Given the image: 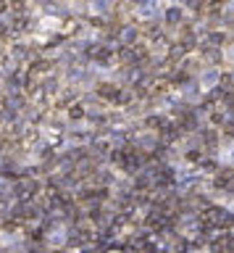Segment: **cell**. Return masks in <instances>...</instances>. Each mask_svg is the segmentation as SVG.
<instances>
[{"mask_svg":"<svg viewBox=\"0 0 234 253\" xmlns=\"http://www.w3.org/2000/svg\"><path fill=\"white\" fill-rule=\"evenodd\" d=\"M216 79H218V71H205V74L200 77V82H202V87H213Z\"/></svg>","mask_w":234,"mask_h":253,"instance_id":"obj_1","label":"cell"},{"mask_svg":"<svg viewBox=\"0 0 234 253\" xmlns=\"http://www.w3.org/2000/svg\"><path fill=\"white\" fill-rule=\"evenodd\" d=\"M226 58H229V61H234V47H229V50H226Z\"/></svg>","mask_w":234,"mask_h":253,"instance_id":"obj_2","label":"cell"}]
</instances>
